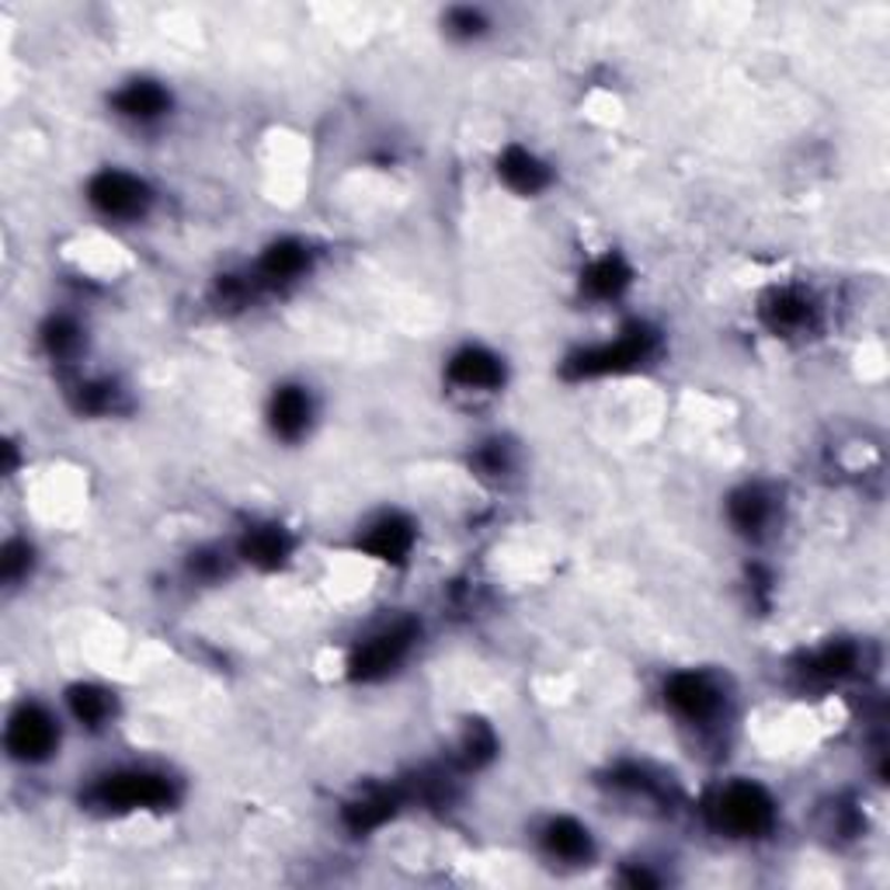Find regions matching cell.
<instances>
[{"label": "cell", "mask_w": 890, "mask_h": 890, "mask_svg": "<svg viewBox=\"0 0 890 890\" xmlns=\"http://www.w3.org/2000/svg\"><path fill=\"white\" fill-rule=\"evenodd\" d=\"M70 702H73L77 720H84L88 727H98L101 720H109V714H112V699L104 696L101 689H77L70 696Z\"/></svg>", "instance_id": "18"}, {"label": "cell", "mask_w": 890, "mask_h": 890, "mask_svg": "<svg viewBox=\"0 0 890 890\" xmlns=\"http://www.w3.org/2000/svg\"><path fill=\"white\" fill-rule=\"evenodd\" d=\"M856 665H859V650L856 647H849V644H831V647H825L818 654L815 661H810V671L825 675V678H846V675L856 671Z\"/></svg>", "instance_id": "17"}, {"label": "cell", "mask_w": 890, "mask_h": 890, "mask_svg": "<svg viewBox=\"0 0 890 890\" xmlns=\"http://www.w3.org/2000/svg\"><path fill=\"white\" fill-rule=\"evenodd\" d=\"M543 846H546L549 856L567 859V862H581V859H588V852H591V835H588V828H581L578 821L560 818V821H554V825L546 828Z\"/></svg>", "instance_id": "9"}, {"label": "cell", "mask_w": 890, "mask_h": 890, "mask_svg": "<svg viewBox=\"0 0 890 890\" xmlns=\"http://www.w3.org/2000/svg\"><path fill=\"white\" fill-rule=\"evenodd\" d=\"M272 425L279 435L285 438H296L306 432L310 425V397L296 386H285L275 394V404H272Z\"/></svg>", "instance_id": "10"}, {"label": "cell", "mask_w": 890, "mask_h": 890, "mask_svg": "<svg viewBox=\"0 0 890 890\" xmlns=\"http://www.w3.org/2000/svg\"><path fill=\"white\" fill-rule=\"evenodd\" d=\"M449 376L469 390H490V386L502 383V362L484 348H466L453 358Z\"/></svg>", "instance_id": "7"}, {"label": "cell", "mask_w": 890, "mask_h": 890, "mask_svg": "<svg viewBox=\"0 0 890 890\" xmlns=\"http://www.w3.org/2000/svg\"><path fill=\"white\" fill-rule=\"evenodd\" d=\"M665 696H668L675 714H682L686 720H696V724L714 720L720 714V706H724V696H720L714 678L696 675V671L675 675L668 682V689H665Z\"/></svg>", "instance_id": "4"}, {"label": "cell", "mask_w": 890, "mask_h": 890, "mask_svg": "<svg viewBox=\"0 0 890 890\" xmlns=\"http://www.w3.org/2000/svg\"><path fill=\"white\" fill-rule=\"evenodd\" d=\"M52 745H57V724H52V717L39 710V706H24L11 720V730H8L11 755L36 762V758H45L52 751Z\"/></svg>", "instance_id": "5"}, {"label": "cell", "mask_w": 890, "mask_h": 890, "mask_svg": "<svg viewBox=\"0 0 890 890\" xmlns=\"http://www.w3.org/2000/svg\"><path fill=\"white\" fill-rule=\"evenodd\" d=\"M769 518H772V505L758 487H745L730 497V522H735L741 533L758 536L769 526Z\"/></svg>", "instance_id": "11"}, {"label": "cell", "mask_w": 890, "mask_h": 890, "mask_svg": "<svg viewBox=\"0 0 890 890\" xmlns=\"http://www.w3.org/2000/svg\"><path fill=\"white\" fill-rule=\"evenodd\" d=\"M717 825L738 839H751V835H762L772 825V800L766 797L762 787L755 782H735L727 787L717 800Z\"/></svg>", "instance_id": "1"}, {"label": "cell", "mask_w": 890, "mask_h": 890, "mask_svg": "<svg viewBox=\"0 0 890 890\" xmlns=\"http://www.w3.org/2000/svg\"><path fill=\"white\" fill-rule=\"evenodd\" d=\"M414 640V630L411 626H390L386 634L373 637V640H365L362 650H358V658H355V671L362 678H376V675H386L390 668H397L404 661V654Z\"/></svg>", "instance_id": "6"}, {"label": "cell", "mask_w": 890, "mask_h": 890, "mask_svg": "<svg viewBox=\"0 0 890 890\" xmlns=\"http://www.w3.org/2000/svg\"><path fill=\"white\" fill-rule=\"evenodd\" d=\"M390 815H394V800H390L386 793H376V797H365L352 807V825L355 828H376Z\"/></svg>", "instance_id": "20"}, {"label": "cell", "mask_w": 890, "mask_h": 890, "mask_svg": "<svg viewBox=\"0 0 890 890\" xmlns=\"http://www.w3.org/2000/svg\"><path fill=\"white\" fill-rule=\"evenodd\" d=\"M502 174L515 192H539L546 185V168L526 150H508L502 161Z\"/></svg>", "instance_id": "14"}, {"label": "cell", "mask_w": 890, "mask_h": 890, "mask_svg": "<svg viewBox=\"0 0 890 890\" xmlns=\"http://www.w3.org/2000/svg\"><path fill=\"white\" fill-rule=\"evenodd\" d=\"M414 543V533H411V522L397 518V515H386L380 518L376 526L365 533V549H370L373 557L380 560H401Z\"/></svg>", "instance_id": "8"}, {"label": "cell", "mask_w": 890, "mask_h": 890, "mask_svg": "<svg viewBox=\"0 0 890 890\" xmlns=\"http://www.w3.org/2000/svg\"><path fill=\"white\" fill-rule=\"evenodd\" d=\"M244 554H247V560H254V564L275 567L285 554H290V543H285L282 529H254V533L244 539Z\"/></svg>", "instance_id": "15"}, {"label": "cell", "mask_w": 890, "mask_h": 890, "mask_svg": "<svg viewBox=\"0 0 890 890\" xmlns=\"http://www.w3.org/2000/svg\"><path fill=\"white\" fill-rule=\"evenodd\" d=\"M171 797V779L156 772H119L98 787L104 807H168Z\"/></svg>", "instance_id": "2"}, {"label": "cell", "mask_w": 890, "mask_h": 890, "mask_svg": "<svg viewBox=\"0 0 890 890\" xmlns=\"http://www.w3.org/2000/svg\"><path fill=\"white\" fill-rule=\"evenodd\" d=\"M626 282H630V272L623 269L619 257H601V261H595V265L588 269V275H585V285H588L595 296H616Z\"/></svg>", "instance_id": "16"}, {"label": "cell", "mask_w": 890, "mask_h": 890, "mask_svg": "<svg viewBox=\"0 0 890 890\" xmlns=\"http://www.w3.org/2000/svg\"><path fill=\"white\" fill-rule=\"evenodd\" d=\"M91 202L101 209L104 216H112V220H133V216H140L143 209H146L150 195H146L143 181H136L133 174L104 171L101 178H94Z\"/></svg>", "instance_id": "3"}, {"label": "cell", "mask_w": 890, "mask_h": 890, "mask_svg": "<svg viewBox=\"0 0 890 890\" xmlns=\"http://www.w3.org/2000/svg\"><path fill=\"white\" fill-rule=\"evenodd\" d=\"M769 317L776 327H803L810 317V303L800 293H779L769 306Z\"/></svg>", "instance_id": "19"}, {"label": "cell", "mask_w": 890, "mask_h": 890, "mask_svg": "<svg viewBox=\"0 0 890 890\" xmlns=\"http://www.w3.org/2000/svg\"><path fill=\"white\" fill-rule=\"evenodd\" d=\"M119 109L122 115L129 119H156L168 112V94L161 84H150V81H136L129 84L122 94H119Z\"/></svg>", "instance_id": "12"}, {"label": "cell", "mask_w": 890, "mask_h": 890, "mask_svg": "<svg viewBox=\"0 0 890 890\" xmlns=\"http://www.w3.org/2000/svg\"><path fill=\"white\" fill-rule=\"evenodd\" d=\"M45 342L52 348V355H73L81 348V331H77L70 321H52L45 331Z\"/></svg>", "instance_id": "21"}, {"label": "cell", "mask_w": 890, "mask_h": 890, "mask_svg": "<svg viewBox=\"0 0 890 890\" xmlns=\"http://www.w3.org/2000/svg\"><path fill=\"white\" fill-rule=\"evenodd\" d=\"M306 261L310 254L300 241H282L265 254V261H261V275L269 282H290L306 272Z\"/></svg>", "instance_id": "13"}]
</instances>
